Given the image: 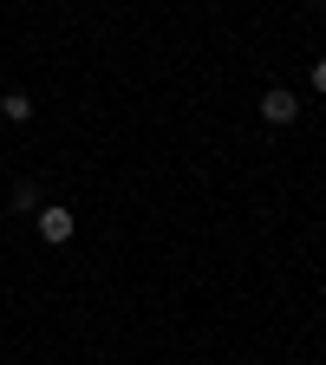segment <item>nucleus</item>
<instances>
[{"label": "nucleus", "mask_w": 326, "mask_h": 365, "mask_svg": "<svg viewBox=\"0 0 326 365\" xmlns=\"http://www.w3.org/2000/svg\"><path fill=\"white\" fill-rule=\"evenodd\" d=\"M33 228H39V242H46V248H66V242L78 235V215H72L66 202H46V209L33 215Z\"/></svg>", "instance_id": "nucleus-1"}, {"label": "nucleus", "mask_w": 326, "mask_h": 365, "mask_svg": "<svg viewBox=\"0 0 326 365\" xmlns=\"http://www.w3.org/2000/svg\"><path fill=\"white\" fill-rule=\"evenodd\" d=\"M294 118H300V98L287 85H268L261 91V124H294Z\"/></svg>", "instance_id": "nucleus-2"}, {"label": "nucleus", "mask_w": 326, "mask_h": 365, "mask_svg": "<svg viewBox=\"0 0 326 365\" xmlns=\"http://www.w3.org/2000/svg\"><path fill=\"white\" fill-rule=\"evenodd\" d=\"M7 202H14V215H39V209H46V196H39V182H33V176L14 182V196H7Z\"/></svg>", "instance_id": "nucleus-3"}, {"label": "nucleus", "mask_w": 326, "mask_h": 365, "mask_svg": "<svg viewBox=\"0 0 326 365\" xmlns=\"http://www.w3.org/2000/svg\"><path fill=\"white\" fill-rule=\"evenodd\" d=\"M0 118L7 124H33V98L26 91H0Z\"/></svg>", "instance_id": "nucleus-4"}, {"label": "nucleus", "mask_w": 326, "mask_h": 365, "mask_svg": "<svg viewBox=\"0 0 326 365\" xmlns=\"http://www.w3.org/2000/svg\"><path fill=\"white\" fill-rule=\"evenodd\" d=\"M313 91H320V98H326V53L313 59Z\"/></svg>", "instance_id": "nucleus-5"}]
</instances>
